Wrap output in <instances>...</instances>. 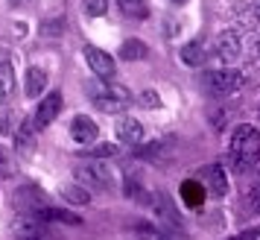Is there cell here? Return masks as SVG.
I'll return each instance as SVG.
<instances>
[{
  "mask_svg": "<svg viewBox=\"0 0 260 240\" xmlns=\"http://www.w3.org/2000/svg\"><path fill=\"white\" fill-rule=\"evenodd\" d=\"M85 94L91 97V103L106 114H123L132 106V91L126 85L111 82V79H88Z\"/></svg>",
  "mask_w": 260,
  "mask_h": 240,
  "instance_id": "cell-1",
  "label": "cell"
},
{
  "mask_svg": "<svg viewBox=\"0 0 260 240\" xmlns=\"http://www.w3.org/2000/svg\"><path fill=\"white\" fill-rule=\"evenodd\" d=\"M257 161H260V129L248 126V123H240L231 135V164H234V170L246 173Z\"/></svg>",
  "mask_w": 260,
  "mask_h": 240,
  "instance_id": "cell-2",
  "label": "cell"
},
{
  "mask_svg": "<svg viewBox=\"0 0 260 240\" xmlns=\"http://www.w3.org/2000/svg\"><path fill=\"white\" fill-rule=\"evenodd\" d=\"M73 176H76V182L85 185V188H94V191H103V193L114 191V176H111V170H108L106 164H100V158L76 161Z\"/></svg>",
  "mask_w": 260,
  "mask_h": 240,
  "instance_id": "cell-3",
  "label": "cell"
},
{
  "mask_svg": "<svg viewBox=\"0 0 260 240\" xmlns=\"http://www.w3.org/2000/svg\"><path fill=\"white\" fill-rule=\"evenodd\" d=\"M243 85V73L240 71H231V68H222V71H208L202 76V88L208 91L211 97H222V94H231Z\"/></svg>",
  "mask_w": 260,
  "mask_h": 240,
  "instance_id": "cell-4",
  "label": "cell"
},
{
  "mask_svg": "<svg viewBox=\"0 0 260 240\" xmlns=\"http://www.w3.org/2000/svg\"><path fill=\"white\" fill-rule=\"evenodd\" d=\"M82 53H85V62H88V68H91V73H94L96 79H111V76H114L117 65H114V59L108 56L106 50H100V47H94V44H88Z\"/></svg>",
  "mask_w": 260,
  "mask_h": 240,
  "instance_id": "cell-5",
  "label": "cell"
},
{
  "mask_svg": "<svg viewBox=\"0 0 260 240\" xmlns=\"http://www.w3.org/2000/svg\"><path fill=\"white\" fill-rule=\"evenodd\" d=\"M240 50H243V41H240V33H234V29L219 33L216 41H213V56H216V59H222V62L240 59Z\"/></svg>",
  "mask_w": 260,
  "mask_h": 240,
  "instance_id": "cell-6",
  "label": "cell"
},
{
  "mask_svg": "<svg viewBox=\"0 0 260 240\" xmlns=\"http://www.w3.org/2000/svg\"><path fill=\"white\" fill-rule=\"evenodd\" d=\"M61 106H64V103H61V94H59V91L47 94L41 103H38V111H36V117H32V126H36V129H47L50 123L59 117Z\"/></svg>",
  "mask_w": 260,
  "mask_h": 240,
  "instance_id": "cell-7",
  "label": "cell"
},
{
  "mask_svg": "<svg viewBox=\"0 0 260 240\" xmlns=\"http://www.w3.org/2000/svg\"><path fill=\"white\" fill-rule=\"evenodd\" d=\"M149 208H152V214L158 217L164 226L181 231V223H178V214H176V208H173V202H170V196H164V193H152V196H149Z\"/></svg>",
  "mask_w": 260,
  "mask_h": 240,
  "instance_id": "cell-8",
  "label": "cell"
},
{
  "mask_svg": "<svg viewBox=\"0 0 260 240\" xmlns=\"http://www.w3.org/2000/svg\"><path fill=\"white\" fill-rule=\"evenodd\" d=\"M96 135H100V126H96L88 114H76V117L71 120V138L76 144H94Z\"/></svg>",
  "mask_w": 260,
  "mask_h": 240,
  "instance_id": "cell-9",
  "label": "cell"
},
{
  "mask_svg": "<svg viewBox=\"0 0 260 240\" xmlns=\"http://www.w3.org/2000/svg\"><path fill=\"white\" fill-rule=\"evenodd\" d=\"M15 205H18L24 214H36L41 208H47V205H44V193L38 191V188H32V185H26V188H21V191L15 193Z\"/></svg>",
  "mask_w": 260,
  "mask_h": 240,
  "instance_id": "cell-10",
  "label": "cell"
},
{
  "mask_svg": "<svg viewBox=\"0 0 260 240\" xmlns=\"http://www.w3.org/2000/svg\"><path fill=\"white\" fill-rule=\"evenodd\" d=\"M117 138L123 141V144H129V146H138L143 141V135H146V129L141 126V120H135V117H120L117 120Z\"/></svg>",
  "mask_w": 260,
  "mask_h": 240,
  "instance_id": "cell-11",
  "label": "cell"
},
{
  "mask_svg": "<svg viewBox=\"0 0 260 240\" xmlns=\"http://www.w3.org/2000/svg\"><path fill=\"white\" fill-rule=\"evenodd\" d=\"M178 193H181V202L187 205V208H202L205 205V196H208V191H205V185L199 179H184L181 188H178Z\"/></svg>",
  "mask_w": 260,
  "mask_h": 240,
  "instance_id": "cell-12",
  "label": "cell"
},
{
  "mask_svg": "<svg viewBox=\"0 0 260 240\" xmlns=\"http://www.w3.org/2000/svg\"><path fill=\"white\" fill-rule=\"evenodd\" d=\"M205 173V185H208V191L216 196V199H222L225 193H228V179H225V170L219 164H211V167L202 170Z\"/></svg>",
  "mask_w": 260,
  "mask_h": 240,
  "instance_id": "cell-13",
  "label": "cell"
},
{
  "mask_svg": "<svg viewBox=\"0 0 260 240\" xmlns=\"http://www.w3.org/2000/svg\"><path fill=\"white\" fill-rule=\"evenodd\" d=\"M47 88V71L44 68H26V79H24V91L26 97H38L41 91Z\"/></svg>",
  "mask_w": 260,
  "mask_h": 240,
  "instance_id": "cell-14",
  "label": "cell"
},
{
  "mask_svg": "<svg viewBox=\"0 0 260 240\" xmlns=\"http://www.w3.org/2000/svg\"><path fill=\"white\" fill-rule=\"evenodd\" d=\"M15 94V71L9 59H0V103Z\"/></svg>",
  "mask_w": 260,
  "mask_h": 240,
  "instance_id": "cell-15",
  "label": "cell"
},
{
  "mask_svg": "<svg viewBox=\"0 0 260 240\" xmlns=\"http://www.w3.org/2000/svg\"><path fill=\"white\" fill-rule=\"evenodd\" d=\"M32 132H36L32 120H24L21 126H15V144H18V153H24V156H26V153L32 149V144H36Z\"/></svg>",
  "mask_w": 260,
  "mask_h": 240,
  "instance_id": "cell-16",
  "label": "cell"
},
{
  "mask_svg": "<svg viewBox=\"0 0 260 240\" xmlns=\"http://www.w3.org/2000/svg\"><path fill=\"white\" fill-rule=\"evenodd\" d=\"M117 9L132 21H146V15H149L146 0H117Z\"/></svg>",
  "mask_w": 260,
  "mask_h": 240,
  "instance_id": "cell-17",
  "label": "cell"
},
{
  "mask_svg": "<svg viewBox=\"0 0 260 240\" xmlns=\"http://www.w3.org/2000/svg\"><path fill=\"white\" fill-rule=\"evenodd\" d=\"M146 44L143 41H138V38H126L123 44H120V56H123V62H141L146 59Z\"/></svg>",
  "mask_w": 260,
  "mask_h": 240,
  "instance_id": "cell-18",
  "label": "cell"
},
{
  "mask_svg": "<svg viewBox=\"0 0 260 240\" xmlns=\"http://www.w3.org/2000/svg\"><path fill=\"white\" fill-rule=\"evenodd\" d=\"M36 217L44 223V220H53V223H68V226H73V223H82L76 214H71V211H61V208H41V211H36Z\"/></svg>",
  "mask_w": 260,
  "mask_h": 240,
  "instance_id": "cell-19",
  "label": "cell"
},
{
  "mask_svg": "<svg viewBox=\"0 0 260 240\" xmlns=\"http://www.w3.org/2000/svg\"><path fill=\"white\" fill-rule=\"evenodd\" d=\"M181 62L187 65V68H196L205 62V47H202V41H190L181 47Z\"/></svg>",
  "mask_w": 260,
  "mask_h": 240,
  "instance_id": "cell-20",
  "label": "cell"
},
{
  "mask_svg": "<svg viewBox=\"0 0 260 240\" xmlns=\"http://www.w3.org/2000/svg\"><path fill=\"white\" fill-rule=\"evenodd\" d=\"M61 196L71 205H88L91 202V193L85 191L82 185H64V188H61Z\"/></svg>",
  "mask_w": 260,
  "mask_h": 240,
  "instance_id": "cell-21",
  "label": "cell"
},
{
  "mask_svg": "<svg viewBox=\"0 0 260 240\" xmlns=\"http://www.w3.org/2000/svg\"><path fill=\"white\" fill-rule=\"evenodd\" d=\"M82 9L88 18H103L108 12V0H82Z\"/></svg>",
  "mask_w": 260,
  "mask_h": 240,
  "instance_id": "cell-22",
  "label": "cell"
},
{
  "mask_svg": "<svg viewBox=\"0 0 260 240\" xmlns=\"http://www.w3.org/2000/svg\"><path fill=\"white\" fill-rule=\"evenodd\" d=\"M91 158H111V156H117V146L114 144H96L94 149H85Z\"/></svg>",
  "mask_w": 260,
  "mask_h": 240,
  "instance_id": "cell-23",
  "label": "cell"
},
{
  "mask_svg": "<svg viewBox=\"0 0 260 240\" xmlns=\"http://www.w3.org/2000/svg\"><path fill=\"white\" fill-rule=\"evenodd\" d=\"M0 135H15V114L0 111Z\"/></svg>",
  "mask_w": 260,
  "mask_h": 240,
  "instance_id": "cell-24",
  "label": "cell"
},
{
  "mask_svg": "<svg viewBox=\"0 0 260 240\" xmlns=\"http://www.w3.org/2000/svg\"><path fill=\"white\" fill-rule=\"evenodd\" d=\"M248 205H251V211L260 217V179L254 182V188L248 191Z\"/></svg>",
  "mask_w": 260,
  "mask_h": 240,
  "instance_id": "cell-25",
  "label": "cell"
},
{
  "mask_svg": "<svg viewBox=\"0 0 260 240\" xmlns=\"http://www.w3.org/2000/svg\"><path fill=\"white\" fill-rule=\"evenodd\" d=\"M243 9L251 15V21H260V0H246V3H243Z\"/></svg>",
  "mask_w": 260,
  "mask_h": 240,
  "instance_id": "cell-26",
  "label": "cell"
},
{
  "mask_svg": "<svg viewBox=\"0 0 260 240\" xmlns=\"http://www.w3.org/2000/svg\"><path fill=\"white\" fill-rule=\"evenodd\" d=\"M141 106L158 108V106H161V103H158V94H155V91H143V94H141Z\"/></svg>",
  "mask_w": 260,
  "mask_h": 240,
  "instance_id": "cell-27",
  "label": "cell"
},
{
  "mask_svg": "<svg viewBox=\"0 0 260 240\" xmlns=\"http://www.w3.org/2000/svg\"><path fill=\"white\" fill-rule=\"evenodd\" d=\"M257 237H260V228H248V231H240V234H234L228 240H257Z\"/></svg>",
  "mask_w": 260,
  "mask_h": 240,
  "instance_id": "cell-28",
  "label": "cell"
},
{
  "mask_svg": "<svg viewBox=\"0 0 260 240\" xmlns=\"http://www.w3.org/2000/svg\"><path fill=\"white\" fill-rule=\"evenodd\" d=\"M3 176H9V161H6L3 149H0V179H3Z\"/></svg>",
  "mask_w": 260,
  "mask_h": 240,
  "instance_id": "cell-29",
  "label": "cell"
},
{
  "mask_svg": "<svg viewBox=\"0 0 260 240\" xmlns=\"http://www.w3.org/2000/svg\"><path fill=\"white\" fill-rule=\"evenodd\" d=\"M15 6H26V3H29V0H12Z\"/></svg>",
  "mask_w": 260,
  "mask_h": 240,
  "instance_id": "cell-30",
  "label": "cell"
},
{
  "mask_svg": "<svg viewBox=\"0 0 260 240\" xmlns=\"http://www.w3.org/2000/svg\"><path fill=\"white\" fill-rule=\"evenodd\" d=\"M254 53H257V59H260V38H257V44H254Z\"/></svg>",
  "mask_w": 260,
  "mask_h": 240,
  "instance_id": "cell-31",
  "label": "cell"
},
{
  "mask_svg": "<svg viewBox=\"0 0 260 240\" xmlns=\"http://www.w3.org/2000/svg\"><path fill=\"white\" fill-rule=\"evenodd\" d=\"M170 3H187V0H170Z\"/></svg>",
  "mask_w": 260,
  "mask_h": 240,
  "instance_id": "cell-32",
  "label": "cell"
},
{
  "mask_svg": "<svg viewBox=\"0 0 260 240\" xmlns=\"http://www.w3.org/2000/svg\"><path fill=\"white\" fill-rule=\"evenodd\" d=\"M158 240H173V237H167V234H164V237H158Z\"/></svg>",
  "mask_w": 260,
  "mask_h": 240,
  "instance_id": "cell-33",
  "label": "cell"
},
{
  "mask_svg": "<svg viewBox=\"0 0 260 240\" xmlns=\"http://www.w3.org/2000/svg\"><path fill=\"white\" fill-rule=\"evenodd\" d=\"M24 240H38V237H24Z\"/></svg>",
  "mask_w": 260,
  "mask_h": 240,
  "instance_id": "cell-34",
  "label": "cell"
}]
</instances>
